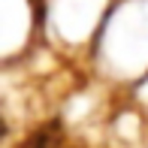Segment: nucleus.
I'll return each instance as SVG.
<instances>
[{
	"mask_svg": "<svg viewBox=\"0 0 148 148\" xmlns=\"http://www.w3.org/2000/svg\"><path fill=\"white\" fill-rule=\"evenodd\" d=\"M58 139H60V127L58 124H45V127H39L36 133H30L27 142L21 148H55Z\"/></svg>",
	"mask_w": 148,
	"mask_h": 148,
	"instance_id": "1",
	"label": "nucleus"
},
{
	"mask_svg": "<svg viewBox=\"0 0 148 148\" xmlns=\"http://www.w3.org/2000/svg\"><path fill=\"white\" fill-rule=\"evenodd\" d=\"M6 136V124H3V118H0V139Z\"/></svg>",
	"mask_w": 148,
	"mask_h": 148,
	"instance_id": "2",
	"label": "nucleus"
}]
</instances>
